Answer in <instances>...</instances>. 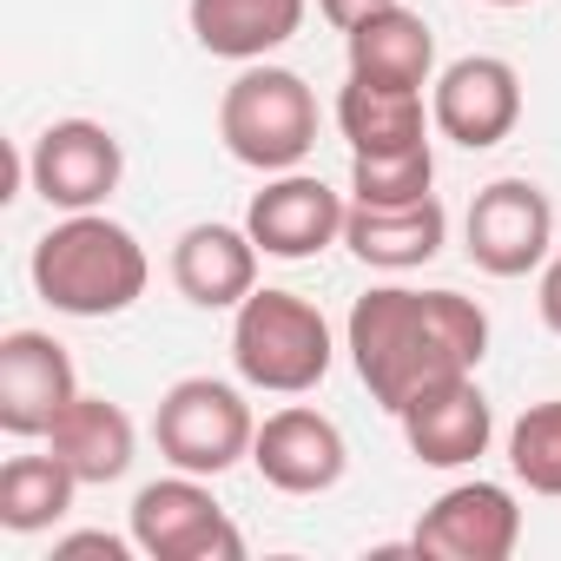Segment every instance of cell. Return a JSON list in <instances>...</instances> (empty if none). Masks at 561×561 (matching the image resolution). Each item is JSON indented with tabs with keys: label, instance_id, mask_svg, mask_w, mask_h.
<instances>
[{
	"label": "cell",
	"instance_id": "6da1fadb",
	"mask_svg": "<svg viewBox=\"0 0 561 561\" xmlns=\"http://www.w3.org/2000/svg\"><path fill=\"white\" fill-rule=\"evenodd\" d=\"M344 351H351L370 403H383L397 416L410 397H423L449 377H476V364L489 357V311L462 291L377 285L351 305Z\"/></svg>",
	"mask_w": 561,
	"mask_h": 561
},
{
	"label": "cell",
	"instance_id": "7a4b0ae2",
	"mask_svg": "<svg viewBox=\"0 0 561 561\" xmlns=\"http://www.w3.org/2000/svg\"><path fill=\"white\" fill-rule=\"evenodd\" d=\"M34 291L41 305H54L60 318H119L146 298V277H152V257L146 244L106 218V211H67L60 225L41 231L34 244Z\"/></svg>",
	"mask_w": 561,
	"mask_h": 561
},
{
	"label": "cell",
	"instance_id": "3957f363",
	"mask_svg": "<svg viewBox=\"0 0 561 561\" xmlns=\"http://www.w3.org/2000/svg\"><path fill=\"white\" fill-rule=\"evenodd\" d=\"M218 139L238 165L251 172H298L318 146V93L305 87V73L251 60L225 100H218Z\"/></svg>",
	"mask_w": 561,
	"mask_h": 561
},
{
	"label": "cell",
	"instance_id": "277c9868",
	"mask_svg": "<svg viewBox=\"0 0 561 561\" xmlns=\"http://www.w3.org/2000/svg\"><path fill=\"white\" fill-rule=\"evenodd\" d=\"M331 324L311 298L298 291H251L238 311H231V364L251 390H271V397H305L331 377Z\"/></svg>",
	"mask_w": 561,
	"mask_h": 561
},
{
	"label": "cell",
	"instance_id": "5b68a950",
	"mask_svg": "<svg viewBox=\"0 0 561 561\" xmlns=\"http://www.w3.org/2000/svg\"><path fill=\"white\" fill-rule=\"evenodd\" d=\"M152 436H159V456L185 476H225L251 456L257 443V416L244 403L238 383H218V377H179L159 410H152Z\"/></svg>",
	"mask_w": 561,
	"mask_h": 561
},
{
	"label": "cell",
	"instance_id": "8992f818",
	"mask_svg": "<svg viewBox=\"0 0 561 561\" xmlns=\"http://www.w3.org/2000/svg\"><path fill=\"white\" fill-rule=\"evenodd\" d=\"M133 541L152 561H244L238 522L218 508L205 476H159L133 495Z\"/></svg>",
	"mask_w": 561,
	"mask_h": 561
},
{
	"label": "cell",
	"instance_id": "52a82bcc",
	"mask_svg": "<svg viewBox=\"0 0 561 561\" xmlns=\"http://www.w3.org/2000/svg\"><path fill=\"white\" fill-rule=\"evenodd\" d=\"M462 238H469V264L476 271L528 277V271H541L554 257L561 225H554V205H548V192L535 179H495V185L476 192Z\"/></svg>",
	"mask_w": 561,
	"mask_h": 561
},
{
	"label": "cell",
	"instance_id": "ba28073f",
	"mask_svg": "<svg viewBox=\"0 0 561 561\" xmlns=\"http://www.w3.org/2000/svg\"><path fill=\"white\" fill-rule=\"evenodd\" d=\"M126 179V152L100 119H54L27 146V185L54 211H100Z\"/></svg>",
	"mask_w": 561,
	"mask_h": 561
},
{
	"label": "cell",
	"instance_id": "9c48e42d",
	"mask_svg": "<svg viewBox=\"0 0 561 561\" xmlns=\"http://www.w3.org/2000/svg\"><path fill=\"white\" fill-rule=\"evenodd\" d=\"M430 119L443 139H456L462 152H489L522 126V73L502 54H469L449 60L430 80Z\"/></svg>",
	"mask_w": 561,
	"mask_h": 561
},
{
	"label": "cell",
	"instance_id": "30bf717a",
	"mask_svg": "<svg viewBox=\"0 0 561 561\" xmlns=\"http://www.w3.org/2000/svg\"><path fill=\"white\" fill-rule=\"evenodd\" d=\"M344 192H331L318 172H271L264 192H251V211H244V231L264 257H285V264H305L331 244H344Z\"/></svg>",
	"mask_w": 561,
	"mask_h": 561
},
{
	"label": "cell",
	"instance_id": "8fae6325",
	"mask_svg": "<svg viewBox=\"0 0 561 561\" xmlns=\"http://www.w3.org/2000/svg\"><path fill=\"white\" fill-rule=\"evenodd\" d=\"M515 541H522V502L502 482H456V489H443L423 508L416 535H410V548L436 554V561H508Z\"/></svg>",
	"mask_w": 561,
	"mask_h": 561
},
{
	"label": "cell",
	"instance_id": "7c38bea8",
	"mask_svg": "<svg viewBox=\"0 0 561 561\" xmlns=\"http://www.w3.org/2000/svg\"><path fill=\"white\" fill-rule=\"evenodd\" d=\"M251 462H257V476H264L277 495H324V489L344 482L351 443H344V430H337L324 410L285 403V410H271V416L257 423Z\"/></svg>",
	"mask_w": 561,
	"mask_h": 561
},
{
	"label": "cell",
	"instance_id": "4fadbf2b",
	"mask_svg": "<svg viewBox=\"0 0 561 561\" xmlns=\"http://www.w3.org/2000/svg\"><path fill=\"white\" fill-rule=\"evenodd\" d=\"M80 397L73 357L47 331H8L0 337V430L34 443L60 423V410Z\"/></svg>",
	"mask_w": 561,
	"mask_h": 561
},
{
	"label": "cell",
	"instance_id": "5bb4252c",
	"mask_svg": "<svg viewBox=\"0 0 561 561\" xmlns=\"http://www.w3.org/2000/svg\"><path fill=\"white\" fill-rule=\"evenodd\" d=\"M397 423L423 469H469L476 456H489V436H495V410L476 390V377H449V383L410 397L397 410Z\"/></svg>",
	"mask_w": 561,
	"mask_h": 561
},
{
	"label": "cell",
	"instance_id": "9a60e30c",
	"mask_svg": "<svg viewBox=\"0 0 561 561\" xmlns=\"http://www.w3.org/2000/svg\"><path fill=\"white\" fill-rule=\"evenodd\" d=\"M257 244L244 225H185L172 244V285L198 311H238L257 291Z\"/></svg>",
	"mask_w": 561,
	"mask_h": 561
},
{
	"label": "cell",
	"instance_id": "2e32d148",
	"mask_svg": "<svg viewBox=\"0 0 561 561\" xmlns=\"http://www.w3.org/2000/svg\"><path fill=\"white\" fill-rule=\"evenodd\" d=\"M311 14V0H185V27L211 60H271L277 47H291Z\"/></svg>",
	"mask_w": 561,
	"mask_h": 561
},
{
	"label": "cell",
	"instance_id": "e0dca14e",
	"mask_svg": "<svg viewBox=\"0 0 561 561\" xmlns=\"http://www.w3.org/2000/svg\"><path fill=\"white\" fill-rule=\"evenodd\" d=\"M87 489H106V482H119L126 469H133V456H139V430H133V416L113 403V397H73L67 410H60V423L41 436Z\"/></svg>",
	"mask_w": 561,
	"mask_h": 561
},
{
	"label": "cell",
	"instance_id": "ac0fdd59",
	"mask_svg": "<svg viewBox=\"0 0 561 561\" xmlns=\"http://www.w3.org/2000/svg\"><path fill=\"white\" fill-rule=\"evenodd\" d=\"M344 244L370 264V271H416L449 244V211L443 198H416V205H351L344 218Z\"/></svg>",
	"mask_w": 561,
	"mask_h": 561
},
{
	"label": "cell",
	"instance_id": "d6986e66",
	"mask_svg": "<svg viewBox=\"0 0 561 561\" xmlns=\"http://www.w3.org/2000/svg\"><path fill=\"white\" fill-rule=\"evenodd\" d=\"M344 54H351V73H364V80H390V87H430L436 80V34L403 0L357 21L344 34Z\"/></svg>",
	"mask_w": 561,
	"mask_h": 561
},
{
	"label": "cell",
	"instance_id": "ffe728a7",
	"mask_svg": "<svg viewBox=\"0 0 561 561\" xmlns=\"http://www.w3.org/2000/svg\"><path fill=\"white\" fill-rule=\"evenodd\" d=\"M430 106L423 87H390V80H364L351 73L337 93V133L351 139V152H403L430 139Z\"/></svg>",
	"mask_w": 561,
	"mask_h": 561
},
{
	"label": "cell",
	"instance_id": "44dd1931",
	"mask_svg": "<svg viewBox=\"0 0 561 561\" xmlns=\"http://www.w3.org/2000/svg\"><path fill=\"white\" fill-rule=\"evenodd\" d=\"M87 482L47 449V456H8V469H0V528L8 535H41L54 522H67L73 495Z\"/></svg>",
	"mask_w": 561,
	"mask_h": 561
},
{
	"label": "cell",
	"instance_id": "7402d4cb",
	"mask_svg": "<svg viewBox=\"0 0 561 561\" xmlns=\"http://www.w3.org/2000/svg\"><path fill=\"white\" fill-rule=\"evenodd\" d=\"M436 192V152L403 146V152H351V205H416Z\"/></svg>",
	"mask_w": 561,
	"mask_h": 561
},
{
	"label": "cell",
	"instance_id": "603a6c76",
	"mask_svg": "<svg viewBox=\"0 0 561 561\" xmlns=\"http://www.w3.org/2000/svg\"><path fill=\"white\" fill-rule=\"evenodd\" d=\"M508 476L535 495H561V397L528 403L508 423Z\"/></svg>",
	"mask_w": 561,
	"mask_h": 561
},
{
	"label": "cell",
	"instance_id": "cb8c5ba5",
	"mask_svg": "<svg viewBox=\"0 0 561 561\" xmlns=\"http://www.w3.org/2000/svg\"><path fill=\"white\" fill-rule=\"evenodd\" d=\"M139 541L133 535H106V528H87V535H60L54 541V561H126Z\"/></svg>",
	"mask_w": 561,
	"mask_h": 561
},
{
	"label": "cell",
	"instance_id": "d4e9b609",
	"mask_svg": "<svg viewBox=\"0 0 561 561\" xmlns=\"http://www.w3.org/2000/svg\"><path fill=\"white\" fill-rule=\"evenodd\" d=\"M535 305H541V324L561 337V251L541 264V291H535Z\"/></svg>",
	"mask_w": 561,
	"mask_h": 561
},
{
	"label": "cell",
	"instance_id": "484cf974",
	"mask_svg": "<svg viewBox=\"0 0 561 561\" xmlns=\"http://www.w3.org/2000/svg\"><path fill=\"white\" fill-rule=\"evenodd\" d=\"M377 8H390V0H318V14H324L337 34H351V27H357V21H370Z\"/></svg>",
	"mask_w": 561,
	"mask_h": 561
},
{
	"label": "cell",
	"instance_id": "4316f807",
	"mask_svg": "<svg viewBox=\"0 0 561 561\" xmlns=\"http://www.w3.org/2000/svg\"><path fill=\"white\" fill-rule=\"evenodd\" d=\"M482 8H535V0H482Z\"/></svg>",
	"mask_w": 561,
	"mask_h": 561
},
{
	"label": "cell",
	"instance_id": "83f0119b",
	"mask_svg": "<svg viewBox=\"0 0 561 561\" xmlns=\"http://www.w3.org/2000/svg\"><path fill=\"white\" fill-rule=\"evenodd\" d=\"M554 251H561V238H554Z\"/></svg>",
	"mask_w": 561,
	"mask_h": 561
}]
</instances>
